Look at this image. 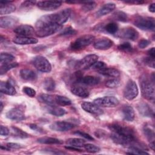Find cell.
<instances>
[{"label":"cell","mask_w":155,"mask_h":155,"mask_svg":"<svg viewBox=\"0 0 155 155\" xmlns=\"http://www.w3.org/2000/svg\"><path fill=\"white\" fill-rule=\"evenodd\" d=\"M108 128L112 132L110 137L115 143L129 147L137 144L135 133L131 128L119 124H113Z\"/></svg>","instance_id":"cell-1"},{"label":"cell","mask_w":155,"mask_h":155,"mask_svg":"<svg viewBox=\"0 0 155 155\" xmlns=\"http://www.w3.org/2000/svg\"><path fill=\"white\" fill-rule=\"evenodd\" d=\"M154 76L149 78L147 75H143L140 78V85L142 96L147 99L154 101Z\"/></svg>","instance_id":"cell-2"},{"label":"cell","mask_w":155,"mask_h":155,"mask_svg":"<svg viewBox=\"0 0 155 155\" xmlns=\"http://www.w3.org/2000/svg\"><path fill=\"white\" fill-rule=\"evenodd\" d=\"M134 24L145 31H154L155 29V21L152 17L139 16L135 19Z\"/></svg>","instance_id":"cell-3"},{"label":"cell","mask_w":155,"mask_h":155,"mask_svg":"<svg viewBox=\"0 0 155 155\" xmlns=\"http://www.w3.org/2000/svg\"><path fill=\"white\" fill-rule=\"evenodd\" d=\"M62 25L51 24H45L38 27H36V35L39 38L47 37L51 35L60 29H61Z\"/></svg>","instance_id":"cell-4"},{"label":"cell","mask_w":155,"mask_h":155,"mask_svg":"<svg viewBox=\"0 0 155 155\" xmlns=\"http://www.w3.org/2000/svg\"><path fill=\"white\" fill-rule=\"evenodd\" d=\"M94 36L91 35H83L77 38L71 44V48L73 50H80L92 44L94 41Z\"/></svg>","instance_id":"cell-5"},{"label":"cell","mask_w":155,"mask_h":155,"mask_svg":"<svg viewBox=\"0 0 155 155\" xmlns=\"http://www.w3.org/2000/svg\"><path fill=\"white\" fill-rule=\"evenodd\" d=\"M32 63L37 70L41 72L48 73L51 70V65L50 62L42 56H37L33 59Z\"/></svg>","instance_id":"cell-6"},{"label":"cell","mask_w":155,"mask_h":155,"mask_svg":"<svg viewBox=\"0 0 155 155\" xmlns=\"http://www.w3.org/2000/svg\"><path fill=\"white\" fill-rule=\"evenodd\" d=\"M139 93V90L136 83L130 79L129 80L124 90V97L127 100L131 101L135 99Z\"/></svg>","instance_id":"cell-7"},{"label":"cell","mask_w":155,"mask_h":155,"mask_svg":"<svg viewBox=\"0 0 155 155\" xmlns=\"http://www.w3.org/2000/svg\"><path fill=\"white\" fill-rule=\"evenodd\" d=\"M98 58V56L94 54H88L79 61L76 63L75 68L78 70L87 69L89 67H91L96 61H97Z\"/></svg>","instance_id":"cell-8"},{"label":"cell","mask_w":155,"mask_h":155,"mask_svg":"<svg viewBox=\"0 0 155 155\" xmlns=\"http://www.w3.org/2000/svg\"><path fill=\"white\" fill-rule=\"evenodd\" d=\"M71 12V10L70 8H65L59 12L51 14L52 21L56 24L62 25L63 24L68 21Z\"/></svg>","instance_id":"cell-9"},{"label":"cell","mask_w":155,"mask_h":155,"mask_svg":"<svg viewBox=\"0 0 155 155\" xmlns=\"http://www.w3.org/2000/svg\"><path fill=\"white\" fill-rule=\"evenodd\" d=\"M93 103L102 107H114L119 104V101L114 96H104L94 99Z\"/></svg>","instance_id":"cell-10"},{"label":"cell","mask_w":155,"mask_h":155,"mask_svg":"<svg viewBox=\"0 0 155 155\" xmlns=\"http://www.w3.org/2000/svg\"><path fill=\"white\" fill-rule=\"evenodd\" d=\"M14 32L19 36L30 37L36 33V30L34 28L29 25L24 24L16 27L14 29Z\"/></svg>","instance_id":"cell-11"},{"label":"cell","mask_w":155,"mask_h":155,"mask_svg":"<svg viewBox=\"0 0 155 155\" xmlns=\"http://www.w3.org/2000/svg\"><path fill=\"white\" fill-rule=\"evenodd\" d=\"M118 36L124 39L135 41L139 36V33L135 28L131 27H128L122 28L119 31Z\"/></svg>","instance_id":"cell-12"},{"label":"cell","mask_w":155,"mask_h":155,"mask_svg":"<svg viewBox=\"0 0 155 155\" xmlns=\"http://www.w3.org/2000/svg\"><path fill=\"white\" fill-rule=\"evenodd\" d=\"M62 4V1H39L37 3L38 8L42 10L51 11L58 8Z\"/></svg>","instance_id":"cell-13"},{"label":"cell","mask_w":155,"mask_h":155,"mask_svg":"<svg viewBox=\"0 0 155 155\" xmlns=\"http://www.w3.org/2000/svg\"><path fill=\"white\" fill-rule=\"evenodd\" d=\"M74 127V124L66 121H57L50 125V128L56 131H66L71 130Z\"/></svg>","instance_id":"cell-14"},{"label":"cell","mask_w":155,"mask_h":155,"mask_svg":"<svg viewBox=\"0 0 155 155\" xmlns=\"http://www.w3.org/2000/svg\"><path fill=\"white\" fill-rule=\"evenodd\" d=\"M81 107L85 111L91 114L99 115L103 113V110L94 103L84 102L81 104Z\"/></svg>","instance_id":"cell-15"},{"label":"cell","mask_w":155,"mask_h":155,"mask_svg":"<svg viewBox=\"0 0 155 155\" xmlns=\"http://www.w3.org/2000/svg\"><path fill=\"white\" fill-rule=\"evenodd\" d=\"M6 117L13 120L21 121L25 118L24 112L19 108H13L7 111Z\"/></svg>","instance_id":"cell-16"},{"label":"cell","mask_w":155,"mask_h":155,"mask_svg":"<svg viewBox=\"0 0 155 155\" xmlns=\"http://www.w3.org/2000/svg\"><path fill=\"white\" fill-rule=\"evenodd\" d=\"M18 22L16 17L12 16H2L0 18V27L1 28H10L14 26Z\"/></svg>","instance_id":"cell-17"},{"label":"cell","mask_w":155,"mask_h":155,"mask_svg":"<svg viewBox=\"0 0 155 155\" xmlns=\"http://www.w3.org/2000/svg\"><path fill=\"white\" fill-rule=\"evenodd\" d=\"M113 44V42L108 38L100 39L94 43V47L98 50H107Z\"/></svg>","instance_id":"cell-18"},{"label":"cell","mask_w":155,"mask_h":155,"mask_svg":"<svg viewBox=\"0 0 155 155\" xmlns=\"http://www.w3.org/2000/svg\"><path fill=\"white\" fill-rule=\"evenodd\" d=\"M38 39L31 37L26 36H16L13 39V42L15 44L19 45H28L34 44L38 42Z\"/></svg>","instance_id":"cell-19"},{"label":"cell","mask_w":155,"mask_h":155,"mask_svg":"<svg viewBox=\"0 0 155 155\" xmlns=\"http://www.w3.org/2000/svg\"><path fill=\"white\" fill-rule=\"evenodd\" d=\"M16 7L14 4H11V1H1L0 2V14L6 15L15 12Z\"/></svg>","instance_id":"cell-20"},{"label":"cell","mask_w":155,"mask_h":155,"mask_svg":"<svg viewBox=\"0 0 155 155\" xmlns=\"http://www.w3.org/2000/svg\"><path fill=\"white\" fill-rule=\"evenodd\" d=\"M137 108L139 113L145 117H153L154 116V112L151 108L146 103L141 102L139 103Z\"/></svg>","instance_id":"cell-21"},{"label":"cell","mask_w":155,"mask_h":155,"mask_svg":"<svg viewBox=\"0 0 155 155\" xmlns=\"http://www.w3.org/2000/svg\"><path fill=\"white\" fill-rule=\"evenodd\" d=\"M122 113L124 120L129 122H131L134 120L135 116L134 110L130 105H124L122 108Z\"/></svg>","instance_id":"cell-22"},{"label":"cell","mask_w":155,"mask_h":155,"mask_svg":"<svg viewBox=\"0 0 155 155\" xmlns=\"http://www.w3.org/2000/svg\"><path fill=\"white\" fill-rule=\"evenodd\" d=\"M79 83L87 85H94L100 82V78L96 76H81L77 80Z\"/></svg>","instance_id":"cell-23"},{"label":"cell","mask_w":155,"mask_h":155,"mask_svg":"<svg viewBox=\"0 0 155 155\" xmlns=\"http://www.w3.org/2000/svg\"><path fill=\"white\" fill-rule=\"evenodd\" d=\"M0 91L7 95H14L16 93L15 88L8 82H1Z\"/></svg>","instance_id":"cell-24"},{"label":"cell","mask_w":155,"mask_h":155,"mask_svg":"<svg viewBox=\"0 0 155 155\" xmlns=\"http://www.w3.org/2000/svg\"><path fill=\"white\" fill-rule=\"evenodd\" d=\"M116 7V5L114 3H107L104 5L100 9H99L96 13V15L97 18L105 16L110 12H111Z\"/></svg>","instance_id":"cell-25"},{"label":"cell","mask_w":155,"mask_h":155,"mask_svg":"<svg viewBox=\"0 0 155 155\" xmlns=\"http://www.w3.org/2000/svg\"><path fill=\"white\" fill-rule=\"evenodd\" d=\"M71 91L73 94L82 98L87 97L90 94L89 91L87 88L81 86H73L71 89Z\"/></svg>","instance_id":"cell-26"},{"label":"cell","mask_w":155,"mask_h":155,"mask_svg":"<svg viewBox=\"0 0 155 155\" xmlns=\"http://www.w3.org/2000/svg\"><path fill=\"white\" fill-rule=\"evenodd\" d=\"M20 76L23 79L26 81H34L37 78V74L34 71L27 68L21 70Z\"/></svg>","instance_id":"cell-27"},{"label":"cell","mask_w":155,"mask_h":155,"mask_svg":"<svg viewBox=\"0 0 155 155\" xmlns=\"http://www.w3.org/2000/svg\"><path fill=\"white\" fill-rule=\"evenodd\" d=\"M98 72L106 76H108L110 78H118L120 76V72L116 68H104L102 70L98 71Z\"/></svg>","instance_id":"cell-28"},{"label":"cell","mask_w":155,"mask_h":155,"mask_svg":"<svg viewBox=\"0 0 155 155\" xmlns=\"http://www.w3.org/2000/svg\"><path fill=\"white\" fill-rule=\"evenodd\" d=\"M47 110L49 113L56 116H61L66 113V111L64 108L55 105H48L47 108Z\"/></svg>","instance_id":"cell-29"},{"label":"cell","mask_w":155,"mask_h":155,"mask_svg":"<svg viewBox=\"0 0 155 155\" xmlns=\"http://www.w3.org/2000/svg\"><path fill=\"white\" fill-rule=\"evenodd\" d=\"M38 142L44 144H61L62 141L58 139L50 137H42L38 139Z\"/></svg>","instance_id":"cell-30"},{"label":"cell","mask_w":155,"mask_h":155,"mask_svg":"<svg viewBox=\"0 0 155 155\" xmlns=\"http://www.w3.org/2000/svg\"><path fill=\"white\" fill-rule=\"evenodd\" d=\"M66 143L68 146L79 148L84 147L85 144V140L79 138H70L66 141Z\"/></svg>","instance_id":"cell-31"},{"label":"cell","mask_w":155,"mask_h":155,"mask_svg":"<svg viewBox=\"0 0 155 155\" xmlns=\"http://www.w3.org/2000/svg\"><path fill=\"white\" fill-rule=\"evenodd\" d=\"M40 100L47 104L48 105H55L56 102L54 97L52 95L48 94H42L39 96Z\"/></svg>","instance_id":"cell-32"},{"label":"cell","mask_w":155,"mask_h":155,"mask_svg":"<svg viewBox=\"0 0 155 155\" xmlns=\"http://www.w3.org/2000/svg\"><path fill=\"white\" fill-rule=\"evenodd\" d=\"M54 99H55L56 104L61 106H66V105H70L71 104V100L65 96H63L61 95H56L54 96Z\"/></svg>","instance_id":"cell-33"},{"label":"cell","mask_w":155,"mask_h":155,"mask_svg":"<svg viewBox=\"0 0 155 155\" xmlns=\"http://www.w3.org/2000/svg\"><path fill=\"white\" fill-rule=\"evenodd\" d=\"M127 154H138V155H145V154H149L148 153L143 151L141 148L136 147V146H131L130 147L128 150L127 151Z\"/></svg>","instance_id":"cell-34"},{"label":"cell","mask_w":155,"mask_h":155,"mask_svg":"<svg viewBox=\"0 0 155 155\" xmlns=\"http://www.w3.org/2000/svg\"><path fill=\"white\" fill-rule=\"evenodd\" d=\"M55 82L51 78H47L44 81V88L47 91H53L55 88Z\"/></svg>","instance_id":"cell-35"},{"label":"cell","mask_w":155,"mask_h":155,"mask_svg":"<svg viewBox=\"0 0 155 155\" xmlns=\"http://www.w3.org/2000/svg\"><path fill=\"white\" fill-rule=\"evenodd\" d=\"M15 57L8 53H1L0 55V62L1 65L10 63L12 61H13Z\"/></svg>","instance_id":"cell-36"},{"label":"cell","mask_w":155,"mask_h":155,"mask_svg":"<svg viewBox=\"0 0 155 155\" xmlns=\"http://www.w3.org/2000/svg\"><path fill=\"white\" fill-rule=\"evenodd\" d=\"M104 30L108 33L114 34L118 30V25L115 22H110L104 27Z\"/></svg>","instance_id":"cell-37"},{"label":"cell","mask_w":155,"mask_h":155,"mask_svg":"<svg viewBox=\"0 0 155 155\" xmlns=\"http://www.w3.org/2000/svg\"><path fill=\"white\" fill-rule=\"evenodd\" d=\"M18 65V64L16 62H10V63L1 65V68H0L1 74L2 75V74L6 73L7 71H8V70H10L13 68L16 67Z\"/></svg>","instance_id":"cell-38"},{"label":"cell","mask_w":155,"mask_h":155,"mask_svg":"<svg viewBox=\"0 0 155 155\" xmlns=\"http://www.w3.org/2000/svg\"><path fill=\"white\" fill-rule=\"evenodd\" d=\"M13 134L15 136L20 137V138H27L29 137V135L23 130H22L20 128H18L15 127H12Z\"/></svg>","instance_id":"cell-39"},{"label":"cell","mask_w":155,"mask_h":155,"mask_svg":"<svg viewBox=\"0 0 155 155\" xmlns=\"http://www.w3.org/2000/svg\"><path fill=\"white\" fill-rule=\"evenodd\" d=\"M113 17L115 20L122 21V22H126L128 21V16L126 13L123 12L118 11L116 12L113 14Z\"/></svg>","instance_id":"cell-40"},{"label":"cell","mask_w":155,"mask_h":155,"mask_svg":"<svg viewBox=\"0 0 155 155\" xmlns=\"http://www.w3.org/2000/svg\"><path fill=\"white\" fill-rule=\"evenodd\" d=\"M96 7V3L94 2H91V1L84 2L82 6V10L85 12H87L93 10Z\"/></svg>","instance_id":"cell-41"},{"label":"cell","mask_w":155,"mask_h":155,"mask_svg":"<svg viewBox=\"0 0 155 155\" xmlns=\"http://www.w3.org/2000/svg\"><path fill=\"white\" fill-rule=\"evenodd\" d=\"M143 131L144 135L145 136V137L147 138V139L149 141L154 140V131L152 129H151L149 127H145L143 128Z\"/></svg>","instance_id":"cell-42"},{"label":"cell","mask_w":155,"mask_h":155,"mask_svg":"<svg viewBox=\"0 0 155 155\" xmlns=\"http://www.w3.org/2000/svg\"><path fill=\"white\" fill-rule=\"evenodd\" d=\"M120 81L117 78H113L107 80L105 82V85L108 88H115L119 86Z\"/></svg>","instance_id":"cell-43"},{"label":"cell","mask_w":155,"mask_h":155,"mask_svg":"<svg viewBox=\"0 0 155 155\" xmlns=\"http://www.w3.org/2000/svg\"><path fill=\"white\" fill-rule=\"evenodd\" d=\"M84 147L85 149V150L89 153H97L100 151V148L99 147L91 143L84 144Z\"/></svg>","instance_id":"cell-44"},{"label":"cell","mask_w":155,"mask_h":155,"mask_svg":"<svg viewBox=\"0 0 155 155\" xmlns=\"http://www.w3.org/2000/svg\"><path fill=\"white\" fill-rule=\"evenodd\" d=\"M118 49L124 52H131L133 47L129 42H124L118 45Z\"/></svg>","instance_id":"cell-45"},{"label":"cell","mask_w":155,"mask_h":155,"mask_svg":"<svg viewBox=\"0 0 155 155\" xmlns=\"http://www.w3.org/2000/svg\"><path fill=\"white\" fill-rule=\"evenodd\" d=\"M76 33V31L71 27H67L64 28L60 33V35L62 36H70Z\"/></svg>","instance_id":"cell-46"},{"label":"cell","mask_w":155,"mask_h":155,"mask_svg":"<svg viewBox=\"0 0 155 155\" xmlns=\"http://www.w3.org/2000/svg\"><path fill=\"white\" fill-rule=\"evenodd\" d=\"M22 91L25 94H26L27 96H28L31 97H33L35 96V95H36V91L34 89H33L32 88H30L28 87H24L22 88Z\"/></svg>","instance_id":"cell-47"},{"label":"cell","mask_w":155,"mask_h":155,"mask_svg":"<svg viewBox=\"0 0 155 155\" xmlns=\"http://www.w3.org/2000/svg\"><path fill=\"white\" fill-rule=\"evenodd\" d=\"M107 67H106V64L104 62H101V61H96L91 67V68L93 70H96L97 71L102 70L104 68Z\"/></svg>","instance_id":"cell-48"},{"label":"cell","mask_w":155,"mask_h":155,"mask_svg":"<svg viewBox=\"0 0 155 155\" xmlns=\"http://www.w3.org/2000/svg\"><path fill=\"white\" fill-rule=\"evenodd\" d=\"M74 134H77V135H79L88 140H94V138L90 136V134L85 133V132H83V131H77L76 132L74 133Z\"/></svg>","instance_id":"cell-49"},{"label":"cell","mask_w":155,"mask_h":155,"mask_svg":"<svg viewBox=\"0 0 155 155\" xmlns=\"http://www.w3.org/2000/svg\"><path fill=\"white\" fill-rule=\"evenodd\" d=\"M144 62L149 67L154 68V58L148 56L145 59Z\"/></svg>","instance_id":"cell-50"},{"label":"cell","mask_w":155,"mask_h":155,"mask_svg":"<svg viewBox=\"0 0 155 155\" xmlns=\"http://www.w3.org/2000/svg\"><path fill=\"white\" fill-rule=\"evenodd\" d=\"M6 147H7L9 149H19L23 147L22 145L16 143H7L6 145Z\"/></svg>","instance_id":"cell-51"},{"label":"cell","mask_w":155,"mask_h":155,"mask_svg":"<svg viewBox=\"0 0 155 155\" xmlns=\"http://www.w3.org/2000/svg\"><path fill=\"white\" fill-rule=\"evenodd\" d=\"M150 44V42L147 39H142L139 42L138 46L140 48H144L147 47L149 44Z\"/></svg>","instance_id":"cell-52"},{"label":"cell","mask_w":155,"mask_h":155,"mask_svg":"<svg viewBox=\"0 0 155 155\" xmlns=\"http://www.w3.org/2000/svg\"><path fill=\"white\" fill-rule=\"evenodd\" d=\"M0 134L1 136H7L9 134V130L6 127L1 125L0 127Z\"/></svg>","instance_id":"cell-53"},{"label":"cell","mask_w":155,"mask_h":155,"mask_svg":"<svg viewBox=\"0 0 155 155\" xmlns=\"http://www.w3.org/2000/svg\"><path fill=\"white\" fill-rule=\"evenodd\" d=\"M35 1H25L21 4V6L24 7H29L36 4Z\"/></svg>","instance_id":"cell-54"},{"label":"cell","mask_w":155,"mask_h":155,"mask_svg":"<svg viewBox=\"0 0 155 155\" xmlns=\"http://www.w3.org/2000/svg\"><path fill=\"white\" fill-rule=\"evenodd\" d=\"M147 53H148V56L154 58H155V50H154V48L153 47V48H150V49L148 51Z\"/></svg>","instance_id":"cell-55"},{"label":"cell","mask_w":155,"mask_h":155,"mask_svg":"<svg viewBox=\"0 0 155 155\" xmlns=\"http://www.w3.org/2000/svg\"><path fill=\"white\" fill-rule=\"evenodd\" d=\"M30 127L33 130H35V131H40L41 130H42L41 128H40L39 127H38L35 124H30Z\"/></svg>","instance_id":"cell-56"},{"label":"cell","mask_w":155,"mask_h":155,"mask_svg":"<svg viewBox=\"0 0 155 155\" xmlns=\"http://www.w3.org/2000/svg\"><path fill=\"white\" fill-rule=\"evenodd\" d=\"M126 3H130V4H143L144 2L142 1H125Z\"/></svg>","instance_id":"cell-57"},{"label":"cell","mask_w":155,"mask_h":155,"mask_svg":"<svg viewBox=\"0 0 155 155\" xmlns=\"http://www.w3.org/2000/svg\"><path fill=\"white\" fill-rule=\"evenodd\" d=\"M148 9H149L150 12H151L152 13H154V12H155V4L153 3V4H150L148 7Z\"/></svg>","instance_id":"cell-58"},{"label":"cell","mask_w":155,"mask_h":155,"mask_svg":"<svg viewBox=\"0 0 155 155\" xmlns=\"http://www.w3.org/2000/svg\"><path fill=\"white\" fill-rule=\"evenodd\" d=\"M65 148L70 150H73V151H81V150L80 149H79L77 147H71V146H68V147H65Z\"/></svg>","instance_id":"cell-59"},{"label":"cell","mask_w":155,"mask_h":155,"mask_svg":"<svg viewBox=\"0 0 155 155\" xmlns=\"http://www.w3.org/2000/svg\"><path fill=\"white\" fill-rule=\"evenodd\" d=\"M150 148H151L153 150H154V140H153L151 142H150Z\"/></svg>","instance_id":"cell-60"},{"label":"cell","mask_w":155,"mask_h":155,"mask_svg":"<svg viewBox=\"0 0 155 155\" xmlns=\"http://www.w3.org/2000/svg\"><path fill=\"white\" fill-rule=\"evenodd\" d=\"M2 108H3V104H2V102H1V110H0L1 112L2 110Z\"/></svg>","instance_id":"cell-61"}]
</instances>
